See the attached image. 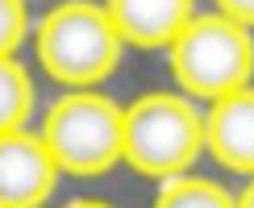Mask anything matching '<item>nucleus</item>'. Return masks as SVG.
I'll list each match as a JSON object with an SVG mask.
<instances>
[{
	"instance_id": "f257e3e1",
	"label": "nucleus",
	"mask_w": 254,
	"mask_h": 208,
	"mask_svg": "<svg viewBox=\"0 0 254 208\" xmlns=\"http://www.w3.org/2000/svg\"><path fill=\"white\" fill-rule=\"evenodd\" d=\"M204 154V117L179 92H146L121 108V162L146 179H171Z\"/></svg>"
},
{
	"instance_id": "f03ea898",
	"label": "nucleus",
	"mask_w": 254,
	"mask_h": 208,
	"mask_svg": "<svg viewBox=\"0 0 254 208\" xmlns=\"http://www.w3.org/2000/svg\"><path fill=\"white\" fill-rule=\"evenodd\" d=\"M38 62L63 88H96L117 71L125 42L117 38L104 4L63 0L34 29Z\"/></svg>"
},
{
	"instance_id": "7ed1b4c3",
	"label": "nucleus",
	"mask_w": 254,
	"mask_h": 208,
	"mask_svg": "<svg viewBox=\"0 0 254 208\" xmlns=\"http://www.w3.org/2000/svg\"><path fill=\"white\" fill-rule=\"evenodd\" d=\"M171 75L188 100H217L254 75V34L221 13H192L167 46Z\"/></svg>"
},
{
	"instance_id": "20e7f679",
	"label": "nucleus",
	"mask_w": 254,
	"mask_h": 208,
	"mask_svg": "<svg viewBox=\"0 0 254 208\" xmlns=\"http://www.w3.org/2000/svg\"><path fill=\"white\" fill-rule=\"evenodd\" d=\"M38 138L59 175H109L121 162V104L96 88H71L46 108Z\"/></svg>"
},
{
	"instance_id": "39448f33",
	"label": "nucleus",
	"mask_w": 254,
	"mask_h": 208,
	"mask_svg": "<svg viewBox=\"0 0 254 208\" xmlns=\"http://www.w3.org/2000/svg\"><path fill=\"white\" fill-rule=\"evenodd\" d=\"M55 183L59 166L29 125L0 133V208H42L55 196Z\"/></svg>"
},
{
	"instance_id": "423d86ee",
	"label": "nucleus",
	"mask_w": 254,
	"mask_h": 208,
	"mask_svg": "<svg viewBox=\"0 0 254 208\" xmlns=\"http://www.w3.org/2000/svg\"><path fill=\"white\" fill-rule=\"evenodd\" d=\"M204 117V150L234 175H254V88L225 92L208 104Z\"/></svg>"
},
{
	"instance_id": "0eeeda50",
	"label": "nucleus",
	"mask_w": 254,
	"mask_h": 208,
	"mask_svg": "<svg viewBox=\"0 0 254 208\" xmlns=\"http://www.w3.org/2000/svg\"><path fill=\"white\" fill-rule=\"evenodd\" d=\"M113 29L125 46L137 50H167L175 34L192 21V0H104Z\"/></svg>"
},
{
	"instance_id": "6e6552de",
	"label": "nucleus",
	"mask_w": 254,
	"mask_h": 208,
	"mask_svg": "<svg viewBox=\"0 0 254 208\" xmlns=\"http://www.w3.org/2000/svg\"><path fill=\"white\" fill-rule=\"evenodd\" d=\"M154 208H234V196L204 175L184 171V175H171V179H158Z\"/></svg>"
},
{
	"instance_id": "1a4fd4ad",
	"label": "nucleus",
	"mask_w": 254,
	"mask_h": 208,
	"mask_svg": "<svg viewBox=\"0 0 254 208\" xmlns=\"http://www.w3.org/2000/svg\"><path fill=\"white\" fill-rule=\"evenodd\" d=\"M34 79L17 58H0V133L25 129L34 112Z\"/></svg>"
},
{
	"instance_id": "9d476101",
	"label": "nucleus",
	"mask_w": 254,
	"mask_h": 208,
	"mask_svg": "<svg viewBox=\"0 0 254 208\" xmlns=\"http://www.w3.org/2000/svg\"><path fill=\"white\" fill-rule=\"evenodd\" d=\"M29 34L25 0H0V58H13Z\"/></svg>"
},
{
	"instance_id": "9b49d317",
	"label": "nucleus",
	"mask_w": 254,
	"mask_h": 208,
	"mask_svg": "<svg viewBox=\"0 0 254 208\" xmlns=\"http://www.w3.org/2000/svg\"><path fill=\"white\" fill-rule=\"evenodd\" d=\"M217 13L238 21V25H246V29H254V0H217Z\"/></svg>"
},
{
	"instance_id": "f8f14e48",
	"label": "nucleus",
	"mask_w": 254,
	"mask_h": 208,
	"mask_svg": "<svg viewBox=\"0 0 254 208\" xmlns=\"http://www.w3.org/2000/svg\"><path fill=\"white\" fill-rule=\"evenodd\" d=\"M234 208H254V175H250V183L234 196Z\"/></svg>"
},
{
	"instance_id": "ddd939ff",
	"label": "nucleus",
	"mask_w": 254,
	"mask_h": 208,
	"mask_svg": "<svg viewBox=\"0 0 254 208\" xmlns=\"http://www.w3.org/2000/svg\"><path fill=\"white\" fill-rule=\"evenodd\" d=\"M67 208H113V204H104V200H88V196H79V200H71Z\"/></svg>"
}]
</instances>
